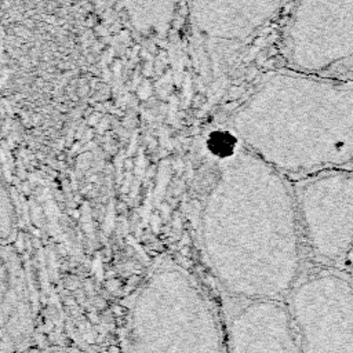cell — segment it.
<instances>
[{"label": "cell", "mask_w": 353, "mask_h": 353, "mask_svg": "<svg viewBox=\"0 0 353 353\" xmlns=\"http://www.w3.org/2000/svg\"><path fill=\"white\" fill-rule=\"evenodd\" d=\"M298 223L284 175L230 131L203 214V248L214 274L247 301H277L298 279Z\"/></svg>", "instance_id": "6da1fadb"}, {"label": "cell", "mask_w": 353, "mask_h": 353, "mask_svg": "<svg viewBox=\"0 0 353 353\" xmlns=\"http://www.w3.org/2000/svg\"><path fill=\"white\" fill-rule=\"evenodd\" d=\"M229 130L283 175L353 170V81L287 68L256 76Z\"/></svg>", "instance_id": "7a4b0ae2"}, {"label": "cell", "mask_w": 353, "mask_h": 353, "mask_svg": "<svg viewBox=\"0 0 353 353\" xmlns=\"http://www.w3.org/2000/svg\"><path fill=\"white\" fill-rule=\"evenodd\" d=\"M277 22L283 68L353 81V0H287Z\"/></svg>", "instance_id": "3957f363"}, {"label": "cell", "mask_w": 353, "mask_h": 353, "mask_svg": "<svg viewBox=\"0 0 353 353\" xmlns=\"http://www.w3.org/2000/svg\"><path fill=\"white\" fill-rule=\"evenodd\" d=\"M290 317L303 353H353V285L317 272L290 291Z\"/></svg>", "instance_id": "277c9868"}, {"label": "cell", "mask_w": 353, "mask_h": 353, "mask_svg": "<svg viewBox=\"0 0 353 353\" xmlns=\"http://www.w3.org/2000/svg\"><path fill=\"white\" fill-rule=\"evenodd\" d=\"M295 203L313 252L330 262L353 247V170H330L306 176Z\"/></svg>", "instance_id": "5b68a950"}, {"label": "cell", "mask_w": 353, "mask_h": 353, "mask_svg": "<svg viewBox=\"0 0 353 353\" xmlns=\"http://www.w3.org/2000/svg\"><path fill=\"white\" fill-rule=\"evenodd\" d=\"M194 33L222 58L277 22L287 0H185Z\"/></svg>", "instance_id": "8992f818"}, {"label": "cell", "mask_w": 353, "mask_h": 353, "mask_svg": "<svg viewBox=\"0 0 353 353\" xmlns=\"http://www.w3.org/2000/svg\"><path fill=\"white\" fill-rule=\"evenodd\" d=\"M232 353H303L288 310L276 299H252L229 324Z\"/></svg>", "instance_id": "52a82bcc"}, {"label": "cell", "mask_w": 353, "mask_h": 353, "mask_svg": "<svg viewBox=\"0 0 353 353\" xmlns=\"http://www.w3.org/2000/svg\"><path fill=\"white\" fill-rule=\"evenodd\" d=\"M178 3L179 0H123L132 26L149 36H163L168 32Z\"/></svg>", "instance_id": "ba28073f"}, {"label": "cell", "mask_w": 353, "mask_h": 353, "mask_svg": "<svg viewBox=\"0 0 353 353\" xmlns=\"http://www.w3.org/2000/svg\"><path fill=\"white\" fill-rule=\"evenodd\" d=\"M350 252H352V255H353V247H352V251H350Z\"/></svg>", "instance_id": "9c48e42d"}]
</instances>
